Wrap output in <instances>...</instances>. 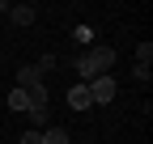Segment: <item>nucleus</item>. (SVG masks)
I'll return each instance as SVG.
<instances>
[{
	"instance_id": "nucleus-1",
	"label": "nucleus",
	"mask_w": 153,
	"mask_h": 144,
	"mask_svg": "<svg viewBox=\"0 0 153 144\" xmlns=\"http://www.w3.org/2000/svg\"><path fill=\"white\" fill-rule=\"evenodd\" d=\"M72 68H76V76H81V85H89L94 76H102V72L115 68V47H89L85 55L72 60Z\"/></svg>"
},
{
	"instance_id": "nucleus-2",
	"label": "nucleus",
	"mask_w": 153,
	"mask_h": 144,
	"mask_svg": "<svg viewBox=\"0 0 153 144\" xmlns=\"http://www.w3.org/2000/svg\"><path fill=\"white\" fill-rule=\"evenodd\" d=\"M111 98H115V81H111V72L94 76V81H89V102H94V106H106Z\"/></svg>"
},
{
	"instance_id": "nucleus-3",
	"label": "nucleus",
	"mask_w": 153,
	"mask_h": 144,
	"mask_svg": "<svg viewBox=\"0 0 153 144\" xmlns=\"http://www.w3.org/2000/svg\"><path fill=\"white\" fill-rule=\"evenodd\" d=\"M38 85H43V72H38L34 64L17 68V89H26V93H30V89H38Z\"/></svg>"
},
{
	"instance_id": "nucleus-4",
	"label": "nucleus",
	"mask_w": 153,
	"mask_h": 144,
	"mask_svg": "<svg viewBox=\"0 0 153 144\" xmlns=\"http://www.w3.org/2000/svg\"><path fill=\"white\" fill-rule=\"evenodd\" d=\"M68 106H72V110H89V85H81V81H76L72 89H68Z\"/></svg>"
},
{
	"instance_id": "nucleus-5",
	"label": "nucleus",
	"mask_w": 153,
	"mask_h": 144,
	"mask_svg": "<svg viewBox=\"0 0 153 144\" xmlns=\"http://www.w3.org/2000/svg\"><path fill=\"white\" fill-rule=\"evenodd\" d=\"M34 17H38L34 4H13V9H9V21H13V26H34Z\"/></svg>"
},
{
	"instance_id": "nucleus-6",
	"label": "nucleus",
	"mask_w": 153,
	"mask_h": 144,
	"mask_svg": "<svg viewBox=\"0 0 153 144\" xmlns=\"http://www.w3.org/2000/svg\"><path fill=\"white\" fill-rule=\"evenodd\" d=\"M9 110H22V115L30 110V98H26V89H17V85L9 89Z\"/></svg>"
},
{
	"instance_id": "nucleus-7",
	"label": "nucleus",
	"mask_w": 153,
	"mask_h": 144,
	"mask_svg": "<svg viewBox=\"0 0 153 144\" xmlns=\"http://www.w3.org/2000/svg\"><path fill=\"white\" fill-rule=\"evenodd\" d=\"M43 144H68V132L64 127H47L43 132Z\"/></svg>"
},
{
	"instance_id": "nucleus-8",
	"label": "nucleus",
	"mask_w": 153,
	"mask_h": 144,
	"mask_svg": "<svg viewBox=\"0 0 153 144\" xmlns=\"http://www.w3.org/2000/svg\"><path fill=\"white\" fill-rule=\"evenodd\" d=\"M136 64H140V68L153 64V43H140V47H136Z\"/></svg>"
},
{
	"instance_id": "nucleus-9",
	"label": "nucleus",
	"mask_w": 153,
	"mask_h": 144,
	"mask_svg": "<svg viewBox=\"0 0 153 144\" xmlns=\"http://www.w3.org/2000/svg\"><path fill=\"white\" fill-rule=\"evenodd\" d=\"M17 144H43V132H34V127H26V132H22V140H17Z\"/></svg>"
},
{
	"instance_id": "nucleus-10",
	"label": "nucleus",
	"mask_w": 153,
	"mask_h": 144,
	"mask_svg": "<svg viewBox=\"0 0 153 144\" xmlns=\"http://www.w3.org/2000/svg\"><path fill=\"white\" fill-rule=\"evenodd\" d=\"M55 64H60V60H55V55H43V60H38V64H34V68H38V72H51V68H55Z\"/></svg>"
}]
</instances>
